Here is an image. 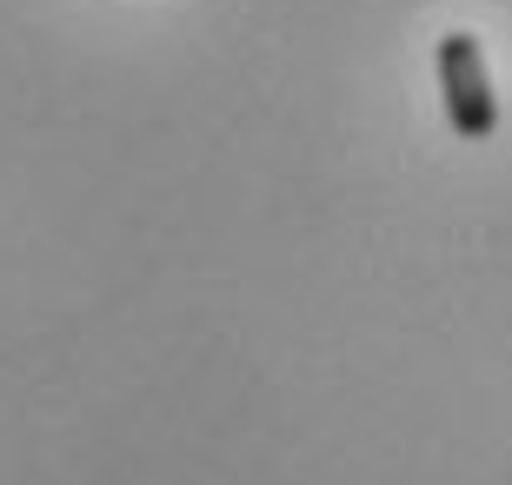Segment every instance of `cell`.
Instances as JSON below:
<instances>
[{"label": "cell", "mask_w": 512, "mask_h": 485, "mask_svg": "<svg viewBox=\"0 0 512 485\" xmlns=\"http://www.w3.org/2000/svg\"><path fill=\"white\" fill-rule=\"evenodd\" d=\"M439 100H446V120H453L459 140H493L499 133V94L493 74H486V54H479L473 34H439Z\"/></svg>", "instance_id": "cell-1"}]
</instances>
